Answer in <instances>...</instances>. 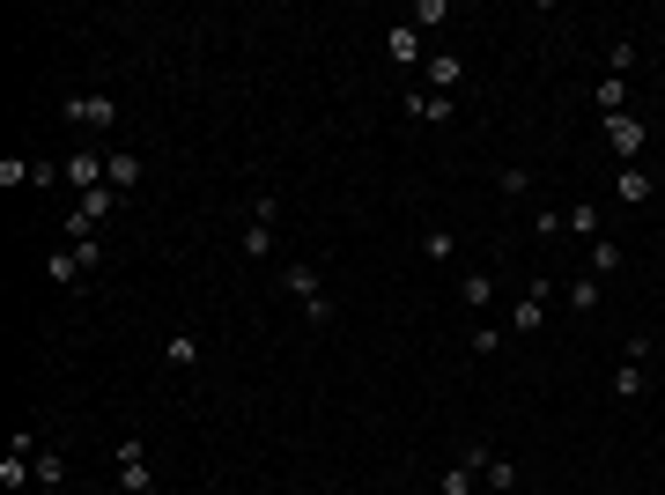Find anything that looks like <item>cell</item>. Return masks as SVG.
I'll return each mask as SVG.
<instances>
[{
	"instance_id": "cell-1",
	"label": "cell",
	"mask_w": 665,
	"mask_h": 495,
	"mask_svg": "<svg viewBox=\"0 0 665 495\" xmlns=\"http://www.w3.org/2000/svg\"><path fill=\"white\" fill-rule=\"evenodd\" d=\"M488 459H496L488 444H466L459 459H451L444 473H436V495H473V488H481V466H488Z\"/></svg>"
},
{
	"instance_id": "cell-2",
	"label": "cell",
	"mask_w": 665,
	"mask_h": 495,
	"mask_svg": "<svg viewBox=\"0 0 665 495\" xmlns=\"http://www.w3.org/2000/svg\"><path fill=\"white\" fill-rule=\"evenodd\" d=\"M67 126H82V133H111V126H119V97H104V89H82V97H67Z\"/></svg>"
},
{
	"instance_id": "cell-3",
	"label": "cell",
	"mask_w": 665,
	"mask_h": 495,
	"mask_svg": "<svg viewBox=\"0 0 665 495\" xmlns=\"http://www.w3.org/2000/svg\"><path fill=\"white\" fill-rule=\"evenodd\" d=\"M119 488H126V495H156V473H148V436H119Z\"/></svg>"
},
{
	"instance_id": "cell-4",
	"label": "cell",
	"mask_w": 665,
	"mask_h": 495,
	"mask_svg": "<svg viewBox=\"0 0 665 495\" xmlns=\"http://www.w3.org/2000/svg\"><path fill=\"white\" fill-rule=\"evenodd\" d=\"M111 207H119V193H111V185L82 193V200H74V215H67V244H74V237H97V222L111 215Z\"/></svg>"
},
{
	"instance_id": "cell-5",
	"label": "cell",
	"mask_w": 665,
	"mask_h": 495,
	"mask_svg": "<svg viewBox=\"0 0 665 495\" xmlns=\"http://www.w3.org/2000/svg\"><path fill=\"white\" fill-rule=\"evenodd\" d=\"M643 141H651V133H643V119H636V111H621V119H606V148H614L621 163H636V156H643Z\"/></svg>"
},
{
	"instance_id": "cell-6",
	"label": "cell",
	"mask_w": 665,
	"mask_h": 495,
	"mask_svg": "<svg viewBox=\"0 0 665 495\" xmlns=\"http://www.w3.org/2000/svg\"><path fill=\"white\" fill-rule=\"evenodd\" d=\"M60 170H67V185H74V193H97V185H104V148H74V156H67Z\"/></svg>"
},
{
	"instance_id": "cell-7",
	"label": "cell",
	"mask_w": 665,
	"mask_h": 495,
	"mask_svg": "<svg viewBox=\"0 0 665 495\" xmlns=\"http://www.w3.org/2000/svg\"><path fill=\"white\" fill-rule=\"evenodd\" d=\"M547 326V281H532V289L510 303V333H540Z\"/></svg>"
},
{
	"instance_id": "cell-8",
	"label": "cell",
	"mask_w": 665,
	"mask_h": 495,
	"mask_svg": "<svg viewBox=\"0 0 665 495\" xmlns=\"http://www.w3.org/2000/svg\"><path fill=\"white\" fill-rule=\"evenodd\" d=\"M422 82H429V97H451V89L466 82V60H459V52H436V60L422 67Z\"/></svg>"
},
{
	"instance_id": "cell-9",
	"label": "cell",
	"mask_w": 665,
	"mask_h": 495,
	"mask_svg": "<svg viewBox=\"0 0 665 495\" xmlns=\"http://www.w3.org/2000/svg\"><path fill=\"white\" fill-rule=\"evenodd\" d=\"M281 281H289V296H296V303H318V296H326V281H318V266H311V259H289V266H281Z\"/></svg>"
},
{
	"instance_id": "cell-10",
	"label": "cell",
	"mask_w": 665,
	"mask_h": 495,
	"mask_svg": "<svg viewBox=\"0 0 665 495\" xmlns=\"http://www.w3.org/2000/svg\"><path fill=\"white\" fill-rule=\"evenodd\" d=\"M385 52H392V67H414V60H422V30H414V23H392V30H385Z\"/></svg>"
},
{
	"instance_id": "cell-11",
	"label": "cell",
	"mask_w": 665,
	"mask_h": 495,
	"mask_svg": "<svg viewBox=\"0 0 665 495\" xmlns=\"http://www.w3.org/2000/svg\"><path fill=\"white\" fill-rule=\"evenodd\" d=\"M584 266H592V281H614V274H621L629 259H621V244H614V237H592V252H584Z\"/></svg>"
},
{
	"instance_id": "cell-12",
	"label": "cell",
	"mask_w": 665,
	"mask_h": 495,
	"mask_svg": "<svg viewBox=\"0 0 665 495\" xmlns=\"http://www.w3.org/2000/svg\"><path fill=\"white\" fill-rule=\"evenodd\" d=\"M163 363H170V370H193V363H200V333H193V326H178V333L163 340Z\"/></svg>"
},
{
	"instance_id": "cell-13",
	"label": "cell",
	"mask_w": 665,
	"mask_h": 495,
	"mask_svg": "<svg viewBox=\"0 0 665 495\" xmlns=\"http://www.w3.org/2000/svg\"><path fill=\"white\" fill-rule=\"evenodd\" d=\"M104 185H111V193H126V185H141V156H126V148H111V156H104Z\"/></svg>"
},
{
	"instance_id": "cell-14",
	"label": "cell",
	"mask_w": 665,
	"mask_h": 495,
	"mask_svg": "<svg viewBox=\"0 0 665 495\" xmlns=\"http://www.w3.org/2000/svg\"><path fill=\"white\" fill-rule=\"evenodd\" d=\"M407 111H414V119H429V126H451V111H459V104H451V97H429V89H414Z\"/></svg>"
},
{
	"instance_id": "cell-15",
	"label": "cell",
	"mask_w": 665,
	"mask_h": 495,
	"mask_svg": "<svg viewBox=\"0 0 665 495\" xmlns=\"http://www.w3.org/2000/svg\"><path fill=\"white\" fill-rule=\"evenodd\" d=\"M459 303H466V311H488V303H496V274H466L459 281Z\"/></svg>"
},
{
	"instance_id": "cell-16",
	"label": "cell",
	"mask_w": 665,
	"mask_h": 495,
	"mask_svg": "<svg viewBox=\"0 0 665 495\" xmlns=\"http://www.w3.org/2000/svg\"><path fill=\"white\" fill-rule=\"evenodd\" d=\"M562 230H577V237H599V207H592V200H569V207H562Z\"/></svg>"
},
{
	"instance_id": "cell-17",
	"label": "cell",
	"mask_w": 665,
	"mask_h": 495,
	"mask_svg": "<svg viewBox=\"0 0 665 495\" xmlns=\"http://www.w3.org/2000/svg\"><path fill=\"white\" fill-rule=\"evenodd\" d=\"M651 185H658L651 170H636V163H629V170L614 178V200H651Z\"/></svg>"
},
{
	"instance_id": "cell-18",
	"label": "cell",
	"mask_w": 665,
	"mask_h": 495,
	"mask_svg": "<svg viewBox=\"0 0 665 495\" xmlns=\"http://www.w3.org/2000/svg\"><path fill=\"white\" fill-rule=\"evenodd\" d=\"M643 385H651L643 363H621V370H614V399H643Z\"/></svg>"
},
{
	"instance_id": "cell-19",
	"label": "cell",
	"mask_w": 665,
	"mask_h": 495,
	"mask_svg": "<svg viewBox=\"0 0 665 495\" xmlns=\"http://www.w3.org/2000/svg\"><path fill=\"white\" fill-rule=\"evenodd\" d=\"M244 252H252V259L274 252V222H244Z\"/></svg>"
},
{
	"instance_id": "cell-20",
	"label": "cell",
	"mask_w": 665,
	"mask_h": 495,
	"mask_svg": "<svg viewBox=\"0 0 665 495\" xmlns=\"http://www.w3.org/2000/svg\"><path fill=\"white\" fill-rule=\"evenodd\" d=\"M569 311H599V281H592V274L569 281Z\"/></svg>"
},
{
	"instance_id": "cell-21",
	"label": "cell",
	"mask_w": 665,
	"mask_h": 495,
	"mask_svg": "<svg viewBox=\"0 0 665 495\" xmlns=\"http://www.w3.org/2000/svg\"><path fill=\"white\" fill-rule=\"evenodd\" d=\"M37 488L60 495V451H37Z\"/></svg>"
},
{
	"instance_id": "cell-22",
	"label": "cell",
	"mask_w": 665,
	"mask_h": 495,
	"mask_svg": "<svg viewBox=\"0 0 665 495\" xmlns=\"http://www.w3.org/2000/svg\"><path fill=\"white\" fill-rule=\"evenodd\" d=\"M30 170H37V163H23V156H0V185L15 193V185H30Z\"/></svg>"
},
{
	"instance_id": "cell-23",
	"label": "cell",
	"mask_w": 665,
	"mask_h": 495,
	"mask_svg": "<svg viewBox=\"0 0 665 495\" xmlns=\"http://www.w3.org/2000/svg\"><path fill=\"white\" fill-rule=\"evenodd\" d=\"M496 185H503V193H532V170H525V163H503Z\"/></svg>"
},
{
	"instance_id": "cell-24",
	"label": "cell",
	"mask_w": 665,
	"mask_h": 495,
	"mask_svg": "<svg viewBox=\"0 0 665 495\" xmlns=\"http://www.w3.org/2000/svg\"><path fill=\"white\" fill-rule=\"evenodd\" d=\"M422 252H429V259H451V252H459V230H429Z\"/></svg>"
},
{
	"instance_id": "cell-25",
	"label": "cell",
	"mask_w": 665,
	"mask_h": 495,
	"mask_svg": "<svg viewBox=\"0 0 665 495\" xmlns=\"http://www.w3.org/2000/svg\"><path fill=\"white\" fill-rule=\"evenodd\" d=\"M481 481H488V488H518V466H510V459H488Z\"/></svg>"
},
{
	"instance_id": "cell-26",
	"label": "cell",
	"mask_w": 665,
	"mask_h": 495,
	"mask_svg": "<svg viewBox=\"0 0 665 495\" xmlns=\"http://www.w3.org/2000/svg\"><path fill=\"white\" fill-rule=\"evenodd\" d=\"M503 340H510V326H481L473 333V355H503Z\"/></svg>"
},
{
	"instance_id": "cell-27",
	"label": "cell",
	"mask_w": 665,
	"mask_h": 495,
	"mask_svg": "<svg viewBox=\"0 0 665 495\" xmlns=\"http://www.w3.org/2000/svg\"><path fill=\"white\" fill-rule=\"evenodd\" d=\"M444 15H451V0H414V15H407V23L422 30V23H444Z\"/></svg>"
},
{
	"instance_id": "cell-28",
	"label": "cell",
	"mask_w": 665,
	"mask_h": 495,
	"mask_svg": "<svg viewBox=\"0 0 665 495\" xmlns=\"http://www.w3.org/2000/svg\"><path fill=\"white\" fill-rule=\"evenodd\" d=\"M37 495H45V488H37Z\"/></svg>"
}]
</instances>
